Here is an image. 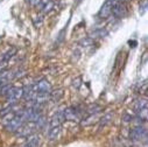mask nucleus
<instances>
[{"label":"nucleus","mask_w":148,"mask_h":147,"mask_svg":"<svg viewBox=\"0 0 148 147\" xmlns=\"http://www.w3.org/2000/svg\"><path fill=\"white\" fill-rule=\"evenodd\" d=\"M123 119H124V122L128 123V122H132V119H133V118H132V116H130V115H125Z\"/></svg>","instance_id":"obj_24"},{"label":"nucleus","mask_w":148,"mask_h":147,"mask_svg":"<svg viewBox=\"0 0 148 147\" xmlns=\"http://www.w3.org/2000/svg\"><path fill=\"white\" fill-rule=\"evenodd\" d=\"M15 53H16V49H15V48H11V49H8L4 55H1V57H0V62H5V63H7V62L14 56Z\"/></svg>","instance_id":"obj_13"},{"label":"nucleus","mask_w":148,"mask_h":147,"mask_svg":"<svg viewBox=\"0 0 148 147\" xmlns=\"http://www.w3.org/2000/svg\"><path fill=\"white\" fill-rule=\"evenodd\" d=\"M23 95V88H19V87H10V89L6 92V99L8 102V104L15 105L18 103V100L20 98H22Z\"/></svg>","instance_id":"obj_1"},{"label":"nucleus","mask_w":148,"mask_h":147,"mask_svg":"<svg viewBox=\"0 0 148 147\" xmlns=\"http://www.w3.org/2000/svg\"><path fill=\"white\" fill-rule=\"evenodd\" d=\"M126 4L123 1V0H119V1H117L112 8V13L117 19H123L125 15H126Z\"/></svg>","instance_id":"obj_6"},{"label":"nucleus","mask_w":148,"mask_h":147,"mask_svg":"<svg viewBox=\"0 0 148 147\" xmlns=\"http://www.w3.org/2000/svg\"><path fill=\"white\" fill-rule=\"evenodd\" d=\"M81 109L78 106H72V107H66L63 110L64 113V118L65 120H70V122H76L79 120L81 118Z\"/></svg>","instance_id":"obj_3"},{"label":"nucleus","mask_w":148,"mask_h":147,"mask_svg":"<svg viewBox=\"0 0 148 147\" xmlns=\"http://www.w3.org/2000/svg\"><path fill=\"white\" fill-rule=\"evenodd\" d=\"M82 85V77H77L76 80H73L72 82V87L75 88V89H79Z\"/></svg>","instance_id":"obj_20"},{"label":"nucleus","mask_w":148,"mask_h":147,"mask_svg":"<svg viewBox=\"0 0 148 147\" xmlns=\"http://www.w3.org/2000/svg\"><path fill=\"white\" fill-rule=\"evenodd\" d=\"M106 35H107V30L101 28V29H97V30L92 32L90 38L93 40V39H97V38H104V36H106Z\"/></svg>","instance_id":"obj_14"},{"label":"nucleus","mask_w":148,"mask_h":147,"mask_svg":"<svg viewBox=\"0 0 148 147\" xmlns=\"http://www.w3.org/2000/svg\"><path fill=\"white\" fill-rule=\"evenodd\" d=\"M117 1H119V0H106L99 11V16L104 18V19L108 18L111 15V13H112V8Z\"/></svg>","instance_id":"obj_5"},{"label":"nucleus","mask_w":148,"mask_h":147,"mask_svg":"<svg viewBox=\"0 0 148 147\" xmlns=\"http://www.w3.org/2000/svg\"><path fill=\"white\" fill-rule=\"evenodd\" d=\"M147 10V0H143L142 1V5H140V13L143 14Z\"/></svg>","instance_id":"obj_22"},{"label":"nucleus","mask_w":148,"mask_h":147,"mask_svg":"<svg viewBox=\"0 0 148 147\" xmlns=\"http://www.w3.org/2000/svg\"><path fill=\"white\" fill-rule=\"evenodd\" d=\"M62 97H63V90H58V91H55V92H50V98H51L54 102H58Z\"/></svg>","instance_id":"obj_17"},{"label":"nucleus","mask_w":148,"mask_h":147,"mask_svg":"<svg viewBox=\"0 0 148 147\" xmlns=\"http://www.w3.org/2000/svg\"><path fill=\"white\" fill-rule=\"evenodd\" d=\"M42 22H43V16H42V15H38V16H35V18H34V23H35L36 27L41 26Z\"/></svg>","instance_id":"obj_21"},{"label":"nucleus","mask_w":148,"mask_h":147,"mask_svg":"<svg viewBox=\"0 0 148 147\" xmlns=\"http://www.w3.org/2000/svg\"><path fill=\"white\" fill-rule=\"evenodd\" d=\"M112 118H113V115H112V113H106V115L100 119V127L106 126L107 124H110L111 120H112Z\"/></svg>","instance_id":"obj_16"},{"label":"nucleus","mask_w":148,"mask_h":147,"mask_svg":"<svg viewBox=\"0 0 148 147\" xmlns=\"http://www.w3.org/2000/svg\"><path fill=\"white\" fill-rule=\"evenodd\" d=\"M128 45H130V47H135L136 46V41H128Z\"/></svg>","instance_id":"obj_25"},{"label":"nucleus","mask_w":148,"mask_h":147,"mask_svg":"<svg viewBox=\"0 0 148 147\" xmlns=\"http://www.w3.org/2000/svg\"><path fill=\"white\" fill-rule=\"evenodd\" d=\"M130 138L133 141H139L141 139H146L147 138V130L145 127H142L141 125L135 126L133 130H131L130 132Z\"/></svg>","instance_id":"obj_4"},{"label":"nucleus","mask_w":148,"mask_h":147,"mask_svg":"<svg viewBox=\"0 0 148 147\" xmlns=\"http://www.w3.org/2000/svg\"><path fill=\"white\" fill-rule=\"evenodd\" d=\"M26 1L32 6H38V4L40 3V0H26Z\"/></svg>","instance_id":"obj_23"},{"label":"nucleus","mask_w":148,"mask_h":147,"mask_svg":"<svg viewBox=\"0 0 148 147\" xmlns=\"http://www.w3.org/2000/svg\"><path fill=\"white\" fill-rule=\"evenodd\" d=\"M100 106L99 105H97V104H92L91 106H90V109L88 110V111H89V113L90 115H96V113H98L99 111H100Z\"/></svg>","instance_id":"obj_18"},{"label":"nucleus","mask_w":148,"mask_h":147,"mask_svg":"<svg viewBox=\"0 0 148 147\" xmlns=\"http://www.w3.org/2000/svg\"><path fill=\"white\" fill-rule=\"evenodd\" d=\"M35 130H36V127H35V124L34 123H27V124L23 123L22 126L15 133L19 137H29V135H32L34 133Z\"/></svg>","instance_id":"obj_7"},{"label":"nucleus","mask_w":148,"mask_h":147,"mask_svg":"<svg viewBox=\"0 0 148 147\" xmlns=\"http://www.w3.org/2000/svg\"><path fill=\"white\" fill-rule=\"evenodd\" d=\"M65 120L64 118V113L63 110H58L54 113V116L50 119V127H56V126H61V124Z\"/></svg>","instance_id":"obj_9"},{"label":"nucleus","mask_w":148,"mask_h":147,"mask_svg":"<svg viewBox=\"0 0 148 147\" xmlns=\"http://www.w3.org/2000/svg\"><path fill=\"white\" fill-rule=\"evenodd\" d=\"M35 89H36V93H50L51 84L49 83V81L42 78L41 81H39L35 84Z\"/></svg>","instance_id":"obj_8"},{"label":"nucleus","mask_w":148,"mask_h":147,"mask_svg":"<svg viewBox=\"0 0 148 147\" xmlns=\"http://www.w3.org/2000/svg\"><path fill=\"white\" fill-rule=\"evenodd\" d=\"M143 110H147V100L146 99H139L134 103V111L135 113L143 111Z\"/></svg>","instance_id":"obj_12"},{"label":"nucleus","mask_w":148,"mask_h":147,"mask_svg":"<svg viewBox=\"0 0 148 147\" xmlns=\"http://www.w3.org/2000/svg\"><path fill=\"white\" fill-rule=\"evenodd\" d=\"M38 10L42 11L43 13H49L54 8V1L53 0H40V3L38 4Z\"/></svg>","instance_id":"obj_10"},{"label":"nucleus","mask_w":148,"mask_h":147,"mask_svg":"<svg viewBox=\"0 0 148 147\" xmlns=\"http://www.w3.org/2000/svg\"><path fill=\"white\" fill-rule=\"evenodd\" d=\"M92 43H93V40H92L91 38H85V39H83V40L79 42V45L83 46V47H89V46H91Z\"/></svg>","instance_id":"obj_19"},{"label":"nucleus","mask_w":148,"mask_h":147,"mask_svg":"<svg viewBox=\"0 0 148 147\" xmlns=\"http://www.w3.org/2000/svg\"><path fill=\"white\" fill-rule=\"evenodd\" d=\"M20 112H21V110H20ZM20 112L16 111V112H15V116L6 124V130H7L8 132H16V131L22 126V124L25 123V120H23L22 116L20 115Z\"/></svg>","instance_id":"obj_2"},{"label":"nucleus","mask_w":148,"mask_h":147,"mask_svg":"<svg viewBox=\"0 0 148 147\" xmlns=\"http://www.w3.org/2000/svg\"><path fill=\"white\" fill-rule=\"evenodd\" d=\"M40 137L39 135H29V139L25 142L22 147H39L40 146Z\"/></svg>","instance_id":"obj_11"},{"label":"nucleus","mask_w":148,"mask_h":147,"mask_svg":"<svg viewBox=\"0 0 148 147\" xmlns=\"http://www.w3.org/2000/svg\"><path fill=\"white\" fill-rule=\"evenodd\" d=\"M60 132H61V126H56V127H51L49 133H48V137L50 140H55L58 138L60 135Z\"/></svg>","instance_id":"obj_15"}]
</instances>
